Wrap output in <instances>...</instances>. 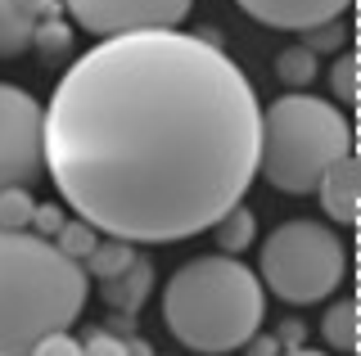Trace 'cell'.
Instances as JSON below:
<instances>
[{
	"label": "cell",
	"instance_id": "83f0119b",
	"mask_svg": "<svg viewBox=\"0 0 361 356\" xmlns=\"http://www.w3.org/2000/svg\"><path fill=\"white\" fill-rule=\"evenodd\" d=\"M280 356H325V352H316V348H293V352H280Z\"/></svg>",
	"mask_w": 361,
	"mask_h": 356
},
{
	"label": "cell",
	"instance_id": "603a6c76",
	"mask_svg": "<svg viewBox=\"0 0 361 356\" xmlns=\"http://www.w3.org/2000/svg\"><path fill=\"white\" fill-rule=\"evenodd\" d=\"M32 356H82V338H73L68 329H59V333H45L37 348H32Z\"/></svg>",
	"mask_w": 361,
	"mask_h": 356
},
{
	"label": "cell",
	"instance_id": "52a82bcc",
	"mask_svg": "<svg viewBox=\"0 0 361 356\" xmlns=\"http://www.w3.org/2000/svg\"><path fill=\"white\" fill-rule=\"evenodd\" d=\"M77 27L95 37H127V32L176 27L195 0H59Z\"/></svg>",
	"mask_w": 361,
	"mask_h": 356
},
{
	"label": "cell",
	"instance_id": "7a4b0ae2",
	"mask_svg": "<svg viewBox=\"0 0 361 356\" xmlns=\"http://www.w3.org/2000/svg\"><path fill=\"white\" fill-rule=\"evenodd\" d=\"M90 298L82 262L32 230H0V356H32L45 333L68 329Z\"/></svg>",
	"mask_w": 361,
	"mask_h": 356
},
{
	"label": "cell",
	"instance_id": "8fae6325",
	"mask_svg": "<svg viewBox=\"0 0 361 356\" xmlns=\"http://www.w3.org/2000/svg\"><path fill=\"white\" fill-rule=\"evenodd\" d=\"M104 288V303L109 311H127V316H135V311L145 307V298H149V288H154V262L149 258H135L122 275H113V280H99Z\"/></svg>",
	"mask_w": 361,
	"mask_h": 356
},
{
	"label": "cell",
	"instance_id": "7c38bea8",
	"mask_svg": "<svg viewBox=\"0 0 361 356\" xmlns=\"http://www.w3.org/2000/svg\"><path fill=\"white\" fill-rule=\"evenodd\" d=\"M253 230H257L253 208L235 203V208H226V212L217 217L212 235H217V248L226 253V258H235V253H248V248H253Z\"/></svg>",
	"mask_w": 361,
	"mask_h": 356
},
{
	"label": "cell",
	"instance_id": "7402d4cb",
	"mask_svg": "<svg viewBox=\"0 0 361 356\" xmlns=\"http://www.w3.org/2000/svg\"><path fill=\"white\" fill-rule=\"evenodd\" d=\"M63 208L59 203H37V212H32V235H41V239H54V235H59V226H63Z\"/></svg>",
	"mask_w": 361,
	"mask_h": 356
},
{
	"label": "cell",
	"instance_id": "277c9868",
	"mask_svg": "<svg viewBox=\"0 0 361 356\" xmlns=\"http://www.w3.org/2000/svg\"><path fill=\"white\" fill-rule=\"evenodd\" d=\"M353 153V127L334 104L316 95H280L262 108V144H257V172L267 185L285 194H312L330 167Z\"/></svg>",
	"mask_w": 361,
	"mask_h": 356
},
{
	"label": "cell",
	"instance_id": "44dd1931",
	"mask_svg": "<svg viewBox=\"0 0 361 356\" xmlns=\"http://www.w3.org/2000/svg\"><path fill=\"white\" fill-rule=\"evenodd\" d=\"M82 356H127V338H118L109 329H86Z\"/></svg>",
	"mask_w": 361,
	"mask_h": 356
},
{
	"label": "cell",
	"instance_id": "ba28073f",
	"mask_svg": "<svg viewBox=\"0 0 361 356\" xmlns=\"http://www.w3.org/2000/svg\"><path fill=\"white\" fill-rule=\"evenodd\" d=\"M353 0H240L244 14H253L267 27H285V32H307L316 23H334L343 18V9Z\"/></svg>",
	"mask_w": 361,
	"mask_h": 356
},
{
	"label": "cell",
	"instance_id": "30bf717a",
	"mask_svg": "<svg viewBox=\"0 0 361 356\" xmlns=\"http://www.w3.org/2000/svg\"><path fill=\"white\" fill-rule=\"evenodd\" d=\"M316 194H321L325 217H334L338 226H353L357 221V194H361V167L357 153H343L330 172L316 181Z\"/></svg>",
	"mask_w": 361,
	"mask_h": 356
},
{
	"label": "cell",
	"instance_id": "3957f363",
	"mask_svg": "<svg viewBox=\"0 0 361 356\" xmlns=\"http://www.w3.org/2000/svg\"><path fill=\"white\" fill-rule=\"evenodd\" d=\"M267 316V288L240 258H195L167 280L163 320L190 352H235Z\"/></svg>",
	"mask_w": 361,
	"mask_h": 356
},
{
	"label": "cell",
	"instance_id": "5b68a950",
	"mask_svg": "<svg viewBox=\"0 0 361 356\" xmlns=\"http://www.w3.org/2000/svg\"><path fill=\"white\" fill-rule=\"evenodd\" d=\"M348 275V248L325 221L298 217L276 226L262 243V288L285 303H325Z\"/></svg>",
	"mask_w": 361,
	"mask_h": 356
},
{
	"label": "cell",
	"instance_id": "9a60e30c",
	"mask_svg": "<svg viewBox=\"0 0 361 356\" xmlns=\"http://www.w3.org/2000/svg\"><path fill=\"white\" fill-rule=\"evenodd\" d=\"M50 243L63 253V258L86 262V258H90V248L99 243V230H95V226H86L82 217H73V221H63V226H59V235H54Z\"/></svg>",
	"mask_w": 361,
	"mask_h": 356
},
{
	"label": "cell",
	"instance_id": "ffe728a7",
	"mask_svg": "<svg viewBox=\"0 0 361 356\" xmlns=\"http://www.w3.org/2000/svg\"><path fill=\"white\" fill-rule=\"evenodd\" d=\"M330 91L338 104H357V54H343L330 72Z\"/></svg>",
	"mask_w": 361,
	"mask_h": 356
},
{
	"label": "cell",
	"instance_id": "5bb4252c",
	"mask_svg": "<svg viewBox=\"0 0 361 356\" xmlns=\"http://www.w3.org/2000/svg\"><path fill=\"white\" fill-rule=\"evenodd\" d=\"M140 258V253H135V243H127V239H99L95 248H90V258L82 262V271L86 275H95V280H113V275H122L127 271V266Z\"/></svg>",
	"mask_w": 361,
	"mask_h": 356
},
{
	"label": "cell",
	"instance_id": "8992f818",
	"mask_svg": "<svg viewBox=\"0 0 361 356\" xmlns=\"http://www.w3.org/2000/svg\"><path fill=\"white\" fill-rule=\"evenodd\" d=\"M41 172V104L23 86L0 82V190L32 185Z\"/></svg>",
	"mask_w": 361,
	"mask_h": 356
},
{
	"label": "cell",
	"instance_id": "4316f807",
	"mask_svg": "<svg viewBox=\"0 0 361 356\" xmlns=\"http://www.w3.org/2000/svg\"><path fill=\"white\" fill-rule=\"evenodd\" d=\"M127 356H154V348L140 338V333H131V338H127Z\"/></svg>",
	"mask_w": 361,
	"mask_h": 356
},
{
	"label": "cell",
	"instance_id": "9c48e42d",
	"mask_svg": "<svg viewBox=\"0 0 361 356\" xmlns=\"http://www.w3.org/2000/svg\"><path fill=\"white\" fill-rule=\"evenodd\" d=\"M59 14H63L59 0H0V59H14V54L32 50L37 27Z\"/></svg>",
	"mask_w": 361,
	"mask_h": 356
},
{
	"label": "cell",
	"instance_id": "4fadbf2b",
	"mask_svg": "<svg viewBox=\"0 0 361 356\" xmlns=\"http://www.w3.org/2000/svg\"><path fill=\"white\" fill-rule=\"evenodd\" d=\"M321 338H325V348H334V352H343V356L357 352V303H353V298H338V303L325 311Z\"/></svg>",
	"mask_w": 361,
	"mask_h": 356
},
{
	"label": "cell",
	"instance_id": "6da1fadb",
	"mask_svg": "<svg viewBox=\"0 0 361 356\" xmlns=\"http://www.w3.org/2000/svg\"><path fill=\"white\" fill-rule=\"evenodd\" d=\"M262 104L217 32L104 37L41 108L45 172L99 235L172 243L217 226L257 176Z\"/></svg>",
	"mask_w": 361,
	"mask_h": 356
},
{
	"label": "cell",
	"instance_id": "2e32d148",
	"mask_svg": "<svg viewBox=\"0 0 361 356\" xmlns=\"http://www.w3.org/2000/svg\"><path fill=\"white\" fill-rule=\"evenodd\" d=\"M32 212H37V203H32L27 185H9V190H0V230H27Z\"/></svg>",
	"mask_w": 361,
	"mask_h": 356
},
{
	"label": "cell",
	"instance_id": "ac0fdd59",
	"mask_svg": "<svg viewBox=\"0 0 361 356\" xmlns=\"http://www.w3.org/2000/svg\"><path fill=\"white\" fill-rule=\"evenodd\" d=\"M32 46H37V54H45V59H59V54L73 46V32L63 27V18H50V23H41V27H37Z\"/></svg>",
	"mask_w": 361,
	"mask_h": 356
},
{
	"label": "cell",
	"instance_id": "cb8c5ba5",
	"mask_svg": "<svg viewBox=\"0 0 361 356\" xmlns=\"http://www.w3.org/2000/svg\"><path fill=\"white\" fill-rule=\"evenodd\" d=\"M276 343H280V352L307 348V325H302V320H285V325L276 329Z\"/></svg>",
	"mask_w": 361,
	"mask_h": 356
},
{
	"label": "cell",
	"instance_id": "484cf974",
	"mask_svg": "<svg viewBox=\"0 0 361 356\" xmlns=\"http://www.w3.org/2000/svg\"><path fill=\"white\" fill-rule=\"evenodd\" d=\"M104 325H109V333H118V338H131V333H135V320L127 316V311H113Z\"/></svg>",
	"mask_w": 361,
	"mask_h": 356
},
{
	"label": "cell",
	"instance_id": "e0dca14e",
	"mask_svg": "<svg viewBox=\"0 0 361 356\" xmlns=\"http://www.w3.org/2000/svg\"><path fill=\"white\" fill-rule=\"evenodd\" d=\"M276 77H280L285 86H307L312 77H316V54H312V50H302V46L280 50V59H276Z\"/></svg>",
	"mask_w": 361,
	"mask_h": 356
},
{
	"label": "cell",
	"instance_id": "d4e9b609",
	"mask_svg": "<svg viewBox=\"0 0 361 356\" xmlns=\"http://www.w3.org/2000/svg\"><path fill=\"white\" fill-rule=\"evenodd\" d=\"M248 356H280V343H276V333H253V338L244 343Z\"/></svg>",
	"mask_w": 361,
	"mask_h": 356
},
{
	"label": "cell",
	"instance_id": "d6986e66",
	"mask_svg": "<svg viewBox=\"0 0 361 356\" xmlns=\"http://www.w3.org/2000/svg\"><path fill=\"white\" fill-rule=\"evenodd\" d=\"M302 37V50H312V54H321V50H343V41H348V27L338 23H316V27H307V32H298Z\"/></svg>",
	"mask_w": 361,
	"mask_h": 356
}]
</instances>
